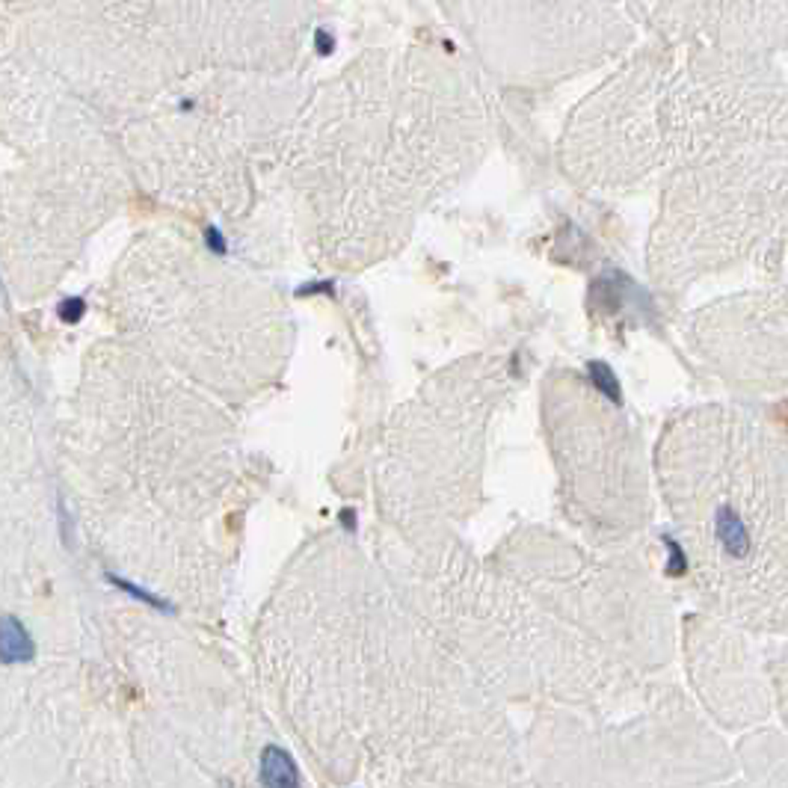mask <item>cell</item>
I'll list each match as a JSON object with an SVG mask.
<instances>
[{"mask_svg":"<svg viewBox=\"0 0 788 788\" xmlns=\"http://www.w3.org/2000/svg\"><path fill=\"white\" fill-rule=\"evenodd\" d=\"M714 533H717L720 548H723L729 557L744 560V557L750 555L753 540H750L747 522H744V516L738 513L732 504H723V507L714 513Z\"/></svg>","mask_w":788,"mask_h":788,"instance_id":"cell-1","label":"cell"},{"mask_svg":"<svg viewBox=\"0 0 788 788\" xmlns=\"http://www.w3.org/2000/svg\"><path fill=\"white\" fill-rule=\"evenodd\" d=\"M33 655H36V643H33L24 623L18 616L4 614L0 616V664L4 667L27 664L33 661Z\"/></svg>","mask_w":788,"mask_h":788,"instance_id":"cell-2","label":"cell"},{"mask_svg":"<svg viewBox=\"0 0 788 788\" xmlns=\"http://www.w3.org/2000/svg\"><path fill=\"white\" fill-rule=\"evenodd\" d=\"M261 785L264 788H299V774L296 765L288 756V750L276 744L264 747L261 753Z\"/></svg>","mask_w":788,"mask_h":788,"instance_id":"cell-3","label":"cell"},{"mask_svg":"<svg viewBox=\"0 0 788 788\" xmlns=\"http://www.w3.org/2000/svg\"><path fill=\"white\" fill-rule=\"evenodd\" d=\"M116 587H119V590H125V593H131L133 599H140L143 605H152V608H157V611H170V605H166V601H160L157 596H152L148 590H140L137 584H131V581H125V578H119V575H107Z\"/></svg>","mask_w":788,"mask_h":788,"instance_id":"cell-4","label":"cell"},{"mask_svg":"<svg viewBox=\"0 0 788 788\" xmlns=\"http://www.w3.org/2000/svg\"><path fill=\"white\" fill-rule=\"evenodd\" d=\"M664 543L670 545V572H673V575H682L684 569H687V563H684V551L679 548V543L670 540V536H664Z\"/></svg>","mask_w":788,"mask_h":788,"instance_id":"cell-5","label":"cell"},{"mask_svg":"<svg viewBox=\"0 0 788 788\" xmlns=\"http://www.w3.org/2000/svg\"><path fill=\"white\" fill-rule=\"evenodd\" d=\"M80 314H83V299H65L62 309H60V317H62L65 323H69V321H77Z\"/></svg>","mask_w":788,"mask_h":788,"instance_id":"cell-6","label":"cell"}]
</instances>
